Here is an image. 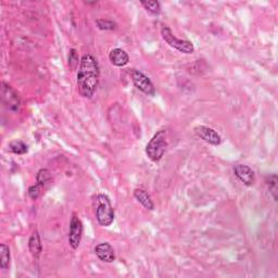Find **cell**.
<instances>
[{
	"label": "cell",
	"mask_w": 278,
	"mask_h": 278,
	"mask_svg": "<svg viewBox=\"0 0 278 278\" xmlns=\"http://www.w3.org/2000/svg\"><path fill=\"white\" fill-rule=\"evenodd\" d=\"M132 76V82L134 86L141 92H144L145 95L153 97L156 95V87H154L153 83L151 79L148 77L145 73H143L139 70L133 69L131 72Z\"/></svg>",
	"instance_id": "cell-6"
},
{
	"label": "cell",
	"mask_w": 278,
	"mask_h": 278,
	"mask_svg": "<svg viewBox=\"0 0 278 278\" xmlns=\"http://www.w3.org/2000/svg\"><path fill=\"white\" fill-rule=\"evenodd\" d=\"M42 189H44V188H42L41 186H39L38 184H36V185H33V186H30L28 188L27 194H28L30 199H32V200H37L39 198Z\"/></svg>",
	"instance_id": "cell-21"
},
{
	"label": "cell",
	"mask_w": 278,
	"mask_h": 278,
	"mask_svg": "<svg viewBox=\"0 0 278 278\" xmlns=\"http://www.w3.org/2000/svg\"><path fill=\"white\" fill-rule=\"evenodd\" d=\"M234 174L246 186H252L256 182V174L248 165L236 164L234 166Z\"/></svg>",
	"instance_id": "cell-9"
},
{
	"label": "cell",
	"mask_w": 278,
	"mask_h": 278,
	"mask_svg": "<svg viewBox=\"0 0 278 278\" xmlns=\"http://www.w3.org/2000/svg\"><path fill=\"white\" fill-rule=\"evenodd\" d=\"M96 25L101 30H114L117 27L114 21L107 20V18H97Z\"/></svg>",
	"instance_id": "cell-19"
},
{
	"label": "cell",
	"mask_w": 278,
	"mask_h": 278,
	"mask_svg": "<svg viewBox=\"0 0 278 278\" xmlns=\"http://www.w3.org/2000/svg\"><path fill=\"white\" fill-rule=\"evenodd\" d=\"M1 101L3 107L11 112H18L21 108V99L17 92L7 83H1Z\"/></svg>",
	"instance_id": "cell-5"
},
{
	"label": "cell",
	"mask_w": 278,
	"mask_h": 278,
	"mask_svg": "<svg viewBox=\"0 0 278 278\" xmlns=\"http://www.w3.org/2000/svg\"><path fill=\"white\" fill-rule=\"evenodd\" d=\"M166 133L165 129L157 132L152 136V138L149 140V143L146 146V154L149 160L152 162H159L161 160L168 148V140H166Z\"/></svg>",
	"instance_id": "cell-3"
},
{
	"label": "cell",
	"mask_w": 278,
	"mask_h": 278,
	"mask_svg": "<svg viewBox=\"0 0 278 278\" xmlns=\"http://www.w3.org/2000/svg\"><path fill=\"white\" fill-rule=\"evenodd\" d=\"M95 214L99 225L109 227L114 222V209L110 198L104 194L97 195L95 199Z\"/></svg>",
	"instance_id": "cell-2"
},
{
	"label": "cell",
	"mask_w": 278,
	"mask_h": 278,
	"mask_svg": "<svg viewBox=\"0 0 278 278\" xmlns=\"http://www.w3.org/2000/svg\"><path fill=\"white\" fill-rule=\"evenodd\" d=\"M95 253L99 260L104 263H112L115 260V251L109 243L98 244L95 248Z\"/></svg>",
	"instance_id": "cell-10"
},
{
	"label": "cell",
	"mask_w": 278,
	"mask_h": 278,
	"mask_svg": "<svg viewBox=\"0 0 278 278\" xmlns=\"http://www.w3.org/2000/svg\"><path fill=\"white\" fill-rule=\"evenodd\" d=\"M265 183H267V186L269 189V193L271 194V196L273 197V199L275 201H277V194H278V180H277V175L276 174H272L270 176L267 177L265 180Z\"/></svg>",
	"instance_id": "cell-17"
},
{
	"label": "cell",
	"mask_w": 278,
	"mask_h": 278,
	"mask_svg": "<svg viewBox=\"0 0 278 278\" xmlns=\"http://www.w3.org/2000/svg\"><path fill=\"white\" fill-rule=\"evenodd\" d=\"M83 223L81 219L78 218V215L74 213L70 221V227H69V245L73 250H77L79 245H81L82 238H83Z\"/></svg>",
	"instance_id": "cell-7"
},
{
	"label": "cell",
	"mask_w": 278,
	"mask_h": 278,
	"mask_svg": "<svg viewBox=\"0 0 278 278\" xmlns=\"http://www.w3.org/2000/svg\"><path fill=\"white\" fill-rule=\"evenodd\" d=\"M134 197H135V199L137 200L145 209L149 210V211H153L154 202L152 200V198L150 197V195L148 194L147 190H145L143 188H136L134 190Z\"/></svg>",
	"instance_id": "cell-13"
},
{
	"label": "cell",
	"mask_w": 278,
	"mask_h": 278,
	"mask_svg": "<svg viewBox=\"0 0 278 278\" xmlns=\"http://www.w3.org/2000/svg\"><path fill=\"white\" fill-rule=\"evenodd\" d=\"M9 150L17 156H23L28 152V146L22 140H12L9 144Z\"/></svg>",
	"instance_id": "cell-15"
},
{
	"label": "cell",
	"mask_w": 278,
	"mask_h": 278,
	"mask_svg": "<svg viewBox=\"0 0 278 278\" xmlns=\"http://www.w3.org/2000/svg\"><path fill=\"white\" fill-rule=\"evenodd\" d=\"M161 36L164 41L171 46L172 48L176 49L177 51H180L185 54H193L195 52V47L193 42L187 39H180L173 34L172 29L169 26L163 25L161 28Z\"/></svg>",
	"instance_id": "cell-4"
},
{
	"label": "cell",
	"mask_w": 278,
	"mask_h": 278,
	"mask_svg": "<svg viewBox=\"0 0 278 278\" xmlns=\"http://www.w3.org/2000/svg\"><path fill=\"white\" fill-rule=\"evenodd\" d=\"M10 248L8 245L1 244L0 245V269L8 270L10 268Z\"/></svg>",
	"instance_id": "cell-14"
},
{
	"label": "cell",
	"mask_w": 278,
	"mask_h": 278,
	"mask_svg": "<svg viewBox=\"0 0 278 278\" xmlns=\"http://www.w3.org/2000/svg\"><path fill=\"white\" fill-rule=\"evenodd\" d=\"M100 83V66L91 53L82 55L78 65L76 85L78 94L83 98L91 99L95 96Z\"/></svg>",
	"instance_id": "cell-1"
},
{
	"label": "cell",
	"mask_w": 278,
	"mask_h": 278,
	"mask_svg": "<svg viewBox=\"0 0 278 278\" xmlns=\"http://www.w3.org/2000/svg\"><path fill=\"white\" fill-rule=\"evenodd\" d=\"M51 172L48 169H40L36 174V183L41 186L42 188H45L46 185L51 182Z\"/></svg>",
	"instance_id": "cell-16"
},
{
	"label": "cell",
	"mask_w": 278,
	"mask_h": 278,
	"mask_svg": "<svg viewBox=\"0 0 278 278\" xmlns=\"http://www.w3.org/2000/svg\"><path fill=\"white\" fill-rule=\"evenodd\" d=\"M28 250L35 260H38L42 251V244L38 231H34L30 235L28 239Z\"/></svg>",
	"instance_id": "cell-12"
},
{
	"label": "cell",
	"mask_w": 278,
	"mask_h": 278,
	"mask_svg": "<svg viewBox=\"0 0 278 278\" xmlns=\"http://www.w3.org/2000/svg\"><path fill=\"white\" fill-rule=\"evenodd\" d=\"M81 60L78 59V54L75 49H71L69 53V65L72 70H75L76 67L79 65Z\"/></svg>",
	"instance_id": "cell-20"
},
{
	"label": "cell",
	"mask_w": 278,
	"mask_h": 278,
	"mask_svg": "<svg viewBox=\"0 0 278 278\" xmlns=\"http://www.w3.org/2000/svg\"><path fill=\"white\" fill-rule=\"evenodd\" d=\"M109 60L114 66L123 67L129 62L128 53L121 48H114L109 53Z\"/></svg>",
	"instance_id": "cell-11"
},
{
	"label": "cell",
	"mask_w": 278,
	"mask_h": 278,
	"mask_svg": "<svg viewBox=\"0 0 278 278\" xmlns=\"http://www.w3.org/2000/svg\"><path fill=\"white\" fill-rule=\"evenodd\" d=\"M194 131L198 137L210 145L220 146L222 144L221 135L216 131H214V129L211 127H208L205 125H199V126L195 127Z\"/></svg>",
	"instance_id": "cell-8"
},
{
	"label": "cell",
	"mask_w": 278,
	"mask_h": 278,
	"mask_svg": "<svg viewBox=\"0 0 278 278\" xmlns=\"http://www.w3.org/2000/svg\"><path fill=\"white\" fill-rule=\"evenodd\" d=\"M140 4L143 5L147 12H149L152 15H158L161 12V3L156 0H149V1H140Z\"/></svg>",
	"instance_id": "cell-18"
}]
</instances>
